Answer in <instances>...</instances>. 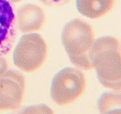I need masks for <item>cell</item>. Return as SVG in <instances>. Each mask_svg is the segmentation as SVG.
Here are the masks:
<instances>
[{"instance_id": "1", "label": "cell", "mask_w": 121, "mask_h": 114, "mask_svg": "<svg viewBox=\"0 0 121 114\" xmlns=\"http://www.w3.org/2000/svg\"><path fill=\"white\" fill-rule=\"evenodd\" d=\"M89 58L100 83L114 91H121V42L112 36L96 39Z\"/></svg>"}, {"instance_id": "2", "label": "cell", "mask_w": 121, "mask_h": 114, "mask_svg": "<svg viewBox=\"0 0 121 114\" xmlns=\"http://www.w3.org/2000/svg\"><path fill=\"white\" fill-rule=\"evenodd\" d=\"M61 40L72 63L83 70L93 69L89 52L96 39L94 30L88 22L79 18L69 22L64 26Z\"/></svg>"}, {"instance_id": "3", "label": "cell", "mask_w": 121, "mask_h": 114, "mask_svg": "<svg viewBox=\"0 0 121 114\" xmlns=\"http://www.w3.org/2000/svg\"><path fill=\"white\" fill-rule=\"evenodd\" d=\"M47 54V44L40 35L26 33L14 50L13 63L22 71L33 72L41 67Z\"/></svg>"}, {"instance_id": "4", "label": "cell", "mask_w": 121, "mask_h": 114, "mask_svg": "<svg viewBox=\"0 0 121 114\" xmlns=\"http://www.w3.org/2000/svg\"><path fill=\"white\" fill-rule=\"evenodd\" d=\"M86 79L83 72L72 67L60 70L53 78L50 95L59 106H65L73 102L84 93Z\"/></svg>"}, {"instance_id": "5", "label": "cell", "mask_w": 121, "mask_h": 114, "mask_svg": "<svg viewBox=\"0 0 121 114\" xmlns=\"http://www.w3.org/2000/svg\"><path fill=\"white\" fill-rule=\"evenodd\" d=\"M26 89L24 75L7 70L0 76V110H15L21 106Z\"/></svg>"}, {"instance_id": "6", "label": "cell", "mask_w": 121, "mask_h": 114, "mask_svg": "<svg viewBox=\"0 0 121 114\" xmlns=\"http://www.w3.org/2000/svg\"><path fill=\"white\" fill-rule=\"evenodd\" d=\"M16 20L9 0H0V56L11 50L15 37Z\"/></svg>"}, {"instance_id": "7", "label": "cell", "mask_w": 121, "mask_h": 114, "mask_svg": "<svg viewBox=\"0 0 121 114\" xmlns=\"http://www.w3.org/2000/svg\"><path fill=\"white\" fill-rule=\"evenodd\" d=\"M16 27L24 33H31L42 29L45 22L44 12L38 5L28 3L22 6L15 14Z\"/></svg>"}, {"instance_id": "8", "label": "cell", "mask_w": 121, "mask_h": 114, "mask_svg": "<svg viewBox=\"0 0 121 114\" xmlns=\"http://www.w3.org/2000/svg\"><path fill=\"white\" fill-rule=\"evenodd\" d=\"M78 11L88 18L96 20L105 16L113 10L115 0H76Z\"/></svg>"}, {"instance_id": "9", "label": "cell", "mask_w": 121, "mask_h": 114, "mask_svg": "<svg viewBox=\"0 0 121 114\" xmlns=\"http://www.w3.org/2000/svg\"><path fill=\"white\" fill-rule=\"evenodd\" d=\"M98 108L100 114L121 110V91L103 93L98 101Z\"/></svg>"}, {"instance_id": "10", "label": "cell", "mask_w": 121, "mask_h": 114, "mask_svg": "<svg viewBox=\"0 0 121 114\" xmlns=\"http://www.w3.org/2000/svg\"><path fill=\"white\" fill-rule=\"evenodd\" d=\"M19 114H54L52 109L44 104H39L24 108Z\"/></svg>"}, {"instance_id": "11", "label": "cell", "mask_w": 121, "mask_h": 114, "mask_svg": "<svg viewBox=\"0 0 121 114\" xmlns=\"http://www.w3.org/2000/svg\"><path fill=\"white\" fill-rule=\"evenodd\" d=\"M70 0H40L44 5L48 7H60L69 3Z\"/></svg>"}, {"instance_id": "12", "label": "cell", "mask_w": 121, "mask_h": 114, "mask_svg": "<svg viewBox=\"0 0 121 114\" xmlns=\"http://www.w3.org/2000/svg\"><path fill=\"white\" fill-rule=\"evenodd\" d=\"M7 68L8 64L6 59L2 56H0V76L7 70Z\"/></svg>"}, {"instance_id": "13", "label": "cell", "mask_w": 121, "mask_h": 114, "mask_svg": "<svg viewBox=\"0 0 121 114\" xmlns=\"http://www.w3.org/2000/svg\"><path fill=\"white\" fill-rule=\"evenodd\" d=\"M106 114H121V110H117L111 111Z\"/></svg>"}, {"instance_id": "14", "label": "cell", "mask_w": 121, "mask_h": 114, "mask_svg": "<svg viewBox=\"0 0 121 114\" xmlns=\"http://www.w3.org/2000/svg\"><path fill=\"white\" fill-rule=\"evenodd\" d=\"M11 3H18V2H20L22 0H9Z\"/></svg>"}]
</instances>
